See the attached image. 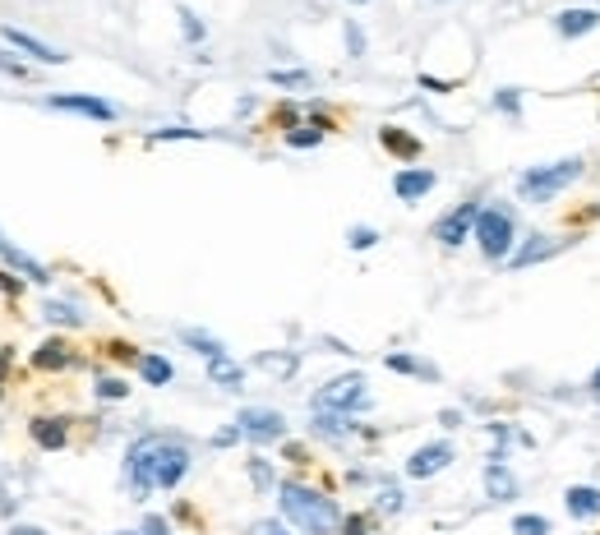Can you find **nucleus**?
<instances>
[{
    "instance_id": "obj_50",
    "label": "nucleus",
    "mask_w": 600,
    "mask_h": 535,
    "mask_svg": "<svg viewBox=\"0 0 600 535\" xmlns=\"http://www.w3.org/2000/svg\"><path fill=\"white\" fill-rule=\"evenodd\" d=\"M0 240H5V236H0Z\"/></svg>"
},
{
    "instance_id": "obj_38",
    "label": "nucleus",
    "mask_w": 600,
    "mask_h": 535,
    "mask_svg": "<svg viewBox=\"0 0 600 535\" xmlns=\"http://www.w3.org/2000/svg\"><path fill=\"white\" fill-rule=\"evenodd\" d=\"M250 535H291V531H287L282 522H273V517H264V522H254V526H250Z\"/></svg>"
},
{
    "instance_id": "obj_15",
    "label": "nucleus",
    "mask_w": 600,
    "mask_h": 535,
    "mask_svg": "<svg viewBox=\"0 0 600 535\" xmlns=\"http://www.w3.org/2000/svg\"><path fill=\"white\" fill-rule=\"evenodd\" d=\"M554 250H564V240H554V236H527V245L522 250H513V259H508V268H531L536 259H550Z\"/></svg>"
},
{
    "instance_id": "obj_5",
    "label": "nucleus",
    "mask_w": 600,
    "mask_h": 535,
    "mask_svg": "<svg viewBox=\"0 0 600 535\" xmlns=\"http://www.w3.org/2000/svg\"><path fill=\"white\" fill-rule=\"evenodd\" d=\"M370 406V388H365V374H342V379L324 383L314 393V411H337V416H351V411H365Z\"/></svg>"
},
{
    "instance_id": "obj_26",
    "label": "nucleus",
    "mask_w": 600,
    "mask_h": 535,
    "mask_svg": "<svg viewBox=\"0 0 600 535\" xmlns=\"http://www.w3.org/2000/svg\"><path fill=\"white\" fill-rule=\"evenodd\" d=\"M42 319H47V323H65V328H79L84 314L74 310V305H65V300H47V305H42Z\"/></svg>"
},
{
    "instance_id": "obj_10",
    "label": "nucleus",
    "mask_w": 600,
    "mask_h": 535,
    "mask_svg": "<svg viewBox=\"0 0 600 535\" xmlns=\"http://www.w3.org/2000/svg\"><path fill=\"white\" fill-rule=\"evenodd\" d=\"M0 42H10L14 51H24V56H33V60H42V65H65V51H56V47H47V42H37L33 33H24V28H14V24H5L0 28Z\"/></svg>"
},
{
    "instance_id": "obj_19",
    "label": "nucleus",
    "mask_w": 600,
    "mask_h": 535,
    "mask_svg": "<svg viewBox=\"0 0 600 535\" xmlns=\"http://www.w3.org/2000/svg\"><path fill=\"white\" fill-rule=\"evenodd\" d=\"M139 374H144V383H153V388H167V383L176 379L171 360L167 356H153V351H144V356H139Z\"/></svg>"
},
{
    "instance_id": "obj_14",
    "label": "nucleus",
    "mask_w": 600,
    "mask_h": 535,
    "mask_svg": "<svg viewBox=\"0 0 600 535\" xmlns=\"http://www.w3.org/2000/svg\"><path fill=\"white\" fill-rule=\"evenodd\" d=\"M485 494H490V503H513L517 499V476L504 462H485Z\"/></svg>"
},
{
    "instance_id": "obj_17",
    "label": "nucleus",
    "mask_w": 600,
    "mask_h": 535,
    "mask_svg": "<svg viewBox=\"0 0 600 535\" xmlns=\"http://www.w3.org/2000/svg\"><path fill=\"white\" fill-rule=\"evenodd\" d=\"M0 259H5V268H14V273H24L28 282H51V273L42 268L37 259H28L24 250H14L10 240H0Z\"/></svg>"
},
{
    "instance_id": "obj_40",
    "label": "nucleus",
    "mask_w": 600,
    "mask_h": 535,
    "mask_svg": "<svg viewBox=\"0 0 600 535\" xmlns=\"http://www.w3.org/2000/svg\"><path fill=\"white\" fill-rule=\"evenodd\" d=\"M236 439H245V434H240V425H231V429H222V434H213V448H231Z\"/></svg>"
},
{
    "instance_id": "obj_41",
    "label": "nucleus",
    "mask_w": 600,
    "mask_h": 535,
    "mask_svg": "<svg viewBox=\"0 0 600 535\" xmlns=\"http://www.w3.org/2000/svg\"><path fill=\"white\" fill-rule=\"evenodd\" d=\"M144 535H171V526L162 522V517H144V526H139Z\"/></svg>"
},
{
    "instance_id": "obj_7",
    "label": "nucleus",
    "mask_w": 600,
    "mask_h": 535,
    "mask_svg": "<svg viewBox=\"0 0 600 535\" xmlns=\"http://www.w3.org/2000/svg\"><path fill=\"white\" fill-rule=\"evenodd\" d=\"M236 425L250 443H277L287 434V420H282V411H273V406H245L236 416Z\"/></svg>"
},
{
    "instance_id": "obj_49",
    "label": "nucleus",
    "mask_w": 600,
    "mask_h": 535,
    "mask_svg": "<svg viewBox=\"0 0 600 535\" xmlns=\"http://www.w3.org/2000/svg\"><path fill=\"white\" fill-rule=\"evenodd\" d=\"M439 5H444V0H439Z\"/></svg>"
},
{
    "instance_id": "obj_13",
    "label": "nucleus",
    "mask_w": 600,
    "mask_h": 535,
    "mask_svg": "<svg viewBox=\"0 0 600 535\" xmlns=\"http://www.w3.org/2000/svg\"><path fill=\"white\" fill-rule=\"evenodd\" d=\"M564 508L573 522H591V517H600V489L596 485H568Z\"/></svg>"
},
{
    "instance_id": "obj_34",
    "label": "nucleus",
    "mask_w": 600,
    "mask_h": 535,
    "mask_svg": "<svg viewBox=\"0 0 600 535\" xmlns=\"http://www.w3.org/2000/svg\"><path fill=\"white\" fill-rule=\"evenodd\" d=\"M167 139H204V130H185V125H176V130H153L148 134V143H167Z\"/></svg>"
},
{
    "instance_id": "obj_42",
    "label": "nucleus",
    "mask_w": 600,
    "mask_h": 535,
    "mask_svg": "<svg viewBox=\"0 0 600 535\" xmlns=\"http://www.w3.org/2000/svg\"><path fill=\"white\" fill-rule=\"evenodd\" d=\"M370 526H365V517H342V535H365Z\"/></svg>"
},
{
    "instance_id": "obj_43",
    "label": "nucleus",
    "mask_w": 600,
    "mask_h": 535,
    "mask_svg": "<svg viewBox=\"0 0 600 535\" xmlns=\"http://www.w3.org/2000/svg\"><path fill=\"white\" fill-rule=\"evenodd\" d=\"M5 535H47V531H42V526H28V522H19V526H10V531H5Z\"/></svg>"
},
{
    "instance_id": "obj_1",
    "label": "nucleus",
    "mask_w": 600,
    "mask_h": 535,
    "mask_svg": "<svg viewBox=\"0 0 600 535\" xmlns=\"http://www.w3.org/2000/svg\"><path fill=\"white\" fill-rule=\"evenodd\" d=\"M190 476V448L171 434H144L125 452V480L134 499H148L153 489H176Z\"/></svg>"
},
{
    "instance_id": "obj_24",
    "label": "nucleus",
    "mask_w": 600,
    "mask_h": 535,
    "mask_svg": "<svg viewBox=\"0 0 600 535\" xmlns=\"http://www.w3.org/2000/svg\"><path fill=\"white\" fill-rule=\"evenodd\" d=\"M379 143H384L388 153H397V157H420V139L402 134L397 125H384V130H379Z\"/></svg>"
},
{
    "instance_id": "obj_45",
    "label": "nucleus",
    "mask_w": 600,
    "mask_h": 535,
    "mask_svg": "<svg viewBox=\"0 0 600 535\" xmlns=\"http://www.w3.org/2000/svg\"><path fill=\"white\" fill-rule=\"evenodd\" d=\"M591 393L600 397V365H596V374H591Z\"/></svg>"
},
{
    "instance_id": "obj_9",
    "label": "nucleus",
    "mask_w": 600,
    "mask_h": 535,
    "mask_svg": "<svg viewBox=\"0 0 600 535\" xmlns=\"http://www.w3.org/2000/svg\"><path fill=\"white\" fill-rule=\"evenodd\" d=\"M51 111H74V116H88V120H116V107L111 102H102V97L93 93H56L47 97Z\"/></svg>"
},
{
    "instance_id": "obj_33",
    "label": "nucleus",
    "mask_w": 600,
    "mask_h": 535,
    "mask_svg": "<svg viewBox=\"0 0 600 535\" xmlns=\"http://www.w3.org/2000/svg\"><path fill=\"white\" fill-rule=\"evenodd\" d=\"M342 37H347V56H351V60H360V56H365V33H360V24H356V19H347V28H342Z\"/></svg>"
},
{
    "instance_id": "obj_29",
    "label": "nucleus",
    "mask_w": 600,
    "mask_h": 535,
    "mask_svg": "<svg viewBox=\"0 0 600 535\" xmlns=\"http://www.w3.org/2000/svg\"><path fill=\"white\" fill-rule=\"evenodd\" d=\"M287 143L291 148H314V143H324V125H296V130H287Z\"/></svg>"
},
{
    "instance_id": "obj_11",
    "label": "nucleus",
    "mask_w": 600,
    "mask_h": 535,
    "mask_svg": "<svg viewBox=\"0 0 600 535\" xmlns=\"http://www.w3.org/2000/svg\"><path fill=\"white\" fill-rule=\"evenodd\" d=\"M434 185H439V176H434L430 167H407V171H397V176H393V194L402 203H420Z\"/></svg>"
},
{
    "instance_id": "obj_44",
    "label": "nucleus",
    "mask_w": 600,
    "mask_h": 535,
    "mask_svg": "<svg viewBox=\"0 0 600 535\" xmlns=\"http://www.w3.org/2000/svg\"><path fill=\"white\" fill-rule=\"evenodd\" d=\"M0 291H14V296H19V277H10V273H0Z\"/></svg>"
},
{
    "instance_id": "obj_18",
    "label": "nucleus",
    "mask_w": 600,
    "mask_h": 535,
    "mask_svg": "<svg viewBox=\"0 0 600 535\" xmlns=\"http://www.w3.org/2000/svg\"><path fill=\"white\" fill-rule=\"evenodd\" d=\"M208 379H213L217 388H227V393H236L240 383H245V369H240L231 356H213V360H208Z\"/></svg>"
},
{
    "instance_id": "obj_48",
    "label": "nucleus",
    "mask_w": 600,
    "mask_h": 535,
    "mask_svg": "<svg viewBox=\"0 0 600 535\" xmlns=\"http://www.w3.org/2000/svg\"><path fill=\"white\" fill-rule=\"evenodd\" d=\"M351 5H370V0H351Z\"/></svg>"
},
{
    "instance_id": "obj_25",
    "label": "nucleus",
    "mask_w": 600,
    "mask_h": 535,
    "mask_svg": "<svg viewBox=\"0 0 600 535\" xmlns=\"http://www.w3.org/2000/svg\"><path fill=\"white\" fill-rule=\"evenodd\" d=\"M513 535H554V522L550 517H540V512H517Z\"/></svg>"
},
{
    "instance_id": "obj_32",
    "label": "nucleus",
    "mask_w": 600,
    "mask_h": 535,
    "mask_svg": "<svg viewBox=\"0 0 600 535\" xmlns=\"http://www.w3.org/2000/svg\"><path fill=\"white\" fill-rule=\"evenodd\" d=\"M268 79L277 88H310V74L305 70H268Z\"/></svg>"
},
{
    "instance_id": "obj_16",
    "label": "nucleus",
    "mask_w": 600,
    "mask_h": 535,
    "mask_svg": "<svg viewBox=\"0 0 600 535\" xmlns=\"http://www.w3.org/2000/svg\"><path fill=\"white\" fill-rule=\"evenodd\" d=\"M28 429H33V443H37V448H47V452L65 448V439H70V429H65V420H56V416H37Z\"/></svg>"
},
{
    "instance_id": "obj_39",
    "label": "nucleus",
    "mask_w": 600,
    "mask_h": 535,
    "mask_svg": "<svg viewBox=\"0 0 600 535\" xmlns=\"http://www.w3.org/2000/svg\"><path fill=\"white\" fill-rule=\"evenodd\" d=\"M0 70H5V74H14V79H24V74H28V65H19V60H14L10 51H0Z\"/></svg>"
},
{
    "instance_id": "obj_6",
    "label": "nucleus",
    "mask_w": 600,
    "mask_h": 535,
    "mask_svg": "<svg viewBox=\"0 0 600 535\" xmlns=\"http://www.w3.org/2000/svg\"><path fill=\"white\" fill-rule=\"evenodd\" d=\"M476 217H480V203H457L453 213H444L434 222V240L444 245V250H457V245H467L476 236Z\"/></svg>"
},
{
    "instance_id": "obj_4",
    "label": "nucleus",
    "mask_w": 600,
    "mask_h": 535,
    "mask_svg": "<svg viewBox=\"0 0 600 535\" xmlns=\"http://www.w3.org/2000/svg\"><path fill=\"white\" fill-rule=\"evenodd\" d=\"M485 254V263H508L517 245V217L508 203H485L476 217V236H471Z\"/></svg>"
},
{
    "instance_id": "obj_30",
    "label": "nucleus",
    "mask_w": 600,
    "mask_h": 535,
    "mask_svg": "<svg viewBox=\"0 0 600 535\" xmlns=\"http://www.w3.org/2000/svg\"><path fill=\"white\" fill-rule=\"evenodd\" d=\"M97 397H102V402H125V397H130V383L125 379H97Z\"/></svg>"
},
{
    "instance_id": "obj_36",
    "label": "nucleus",
    "mask_w": 600,
    "mask_h": 535,
    "mask_svg": "<svg viewBox=\"0 0 600 535\" xmlns=\"http://www.w3.org/2000/svg\"><path fill=\"white\" fill-rule=\"evenodd\" d=\"M250 480H254L259 489H273V471H268L264 457H254V462H250Z\"/></svg>"
},
{
    "instance_id": "obj_20",
    "label": "nucleus",
    "mask_w": 600,
    "mask_h": 535,
    "mask_svg": "<svg viewBox=\"0 0 600 535\" xmlns=\"http://www.w3.org/2000/svg\"><path fill=\"white\" fill-rule=\"evenodd\" d=\"M314 434H324V439H347V434H356V420L337 416V411H314Z\"/></svg>"
},
{
    "instance_id": "obj_28",
    "label": "nucleus",
    "mask_w": 600,
    "mask_h": 535,
    "mask_svg": "<svg viewBox=\"0 0 600 535\" xmlns=\"http://www.w3.org/2000/svg\"><path fill=\"white\" fill-rule=\"evenodd\" d=\"M494 111H504L508 120L522 116V88H499V93H494Z\"/></svg>"
},
{
    "instance_id": "obj_27",
    "label": "nucleus",
    "mask_w": 600,
    "mask_h": 535,
    "mask_svg": "<svg viewBox=\"0 0 600 535\" xmlns=\"http://www.w3.org/2000/svg\"><path fill=\"white\" fill-rule=\"evenodd\" d=\"M180 33H185V42H204L208 37V24L190 10V5H180Z\"/></svg>"
},
{
    "instance_id": "obj_8",
    "label": "nucleus",
    "mask_w": 600,
    "mask_h": 535,
    "mask_svg": "<svg viewBox=\"0 0 600 535\" xmlns=\"http://www.w3.org/2000/svg\"><path fill=\"white\" fill-rule=\"evenodd\" d=\"M448 462H453V443H425V448H416L407 457V476L430 480V476H439V471H448Z\"/></svg>"
},
{
    "instance_id": "obj_47",
    "label": "nucleus",
    "mask_w": 600,
    "mask_h": 535,
    "mask_svg": "<svg viewBox=\"0 0 600 535\" xmlns=\"http://www.w3.org/2000/svg\"><path fill=\"white\" fill-rule=\"evenodd\" d=\"M116 535H144V531H116Z\"/></svg>"
},
{
    "instance_id": "obj_37",
    "label": "nucleus",
    "mask_w": 600,
    "mask_h": 535,
    "mask_svg": "<svg viewBox=\"0 0 600 535\" xmlns=\"http://www.w3.org/2000/svg\"><path fill=\"white\" fill-rule=\"evenodd\" d=\"M379 508H384V512H402V489H397V485L379 489Z\"/></svg>"
},
{
    "instance_id": "obj_2",
    "label": "nucleus",
    "mask_w": 600,
    "mask_h": 535,
    "mask_svg": "<svg viewBox=\"0 0 600 535\" xmlns=\"http://www.w3.org/2000/svg\"><path fill=\"white\" fill-rule=\"evenodd\" d=\"M277 508H282V517L305 535L342 531V512H337V503L328 499V494H319V489L300 485V480H282V485H277Z\"/></svg>"
},
{
    "instance_id": "obj_35",
    "label": "nucleus",
    "mask_w": 600,
    "mask_h": 535,
    "mask_svg": "<svg viewBox=\"0 0 600 535\" xmlns=\"http://www.w3.org/2000/svg\"><path fill=\"white\" fill-rule=\"evenodd\" d=\"M254 365H259V369H273V374H291V369H296V356H259Z\"/></svg>"
},
{
    "instance_id": "obj_23",
    "label": "nucleus",
    "mask_w": 600,
    "mask_h": 535,
    "mask_svg": "<svg viewBox=\"0 0 600 535\" xmlns=\"http://www.w3.org/2000/svg\"><path fill=\"white\" fill-rule=\"evenodd\" d=\"M388 369H393V374H411V379H439V369L434 365H425V360H416V356H402V351H393V356L384 360Z\"/></svg>"
},
{
    "instance_id": "obj_21",
    "label": "nucleus",
    "mask_w": 600,
    "mask_h": 535,
    "mask_svg": "<svg viewBox=\"0 0 600 535\" xmlns=\"http://www.w3.org/2000/svg\"><path fill=\"white\" fill-rule=\"evenodd\" d=\"M70 360H74L70 346L60 342V337H51V342H42V346L33 351V365H37V369H65Z\"/></svg>"
},
{
    "instance_id": "obj_46",
    "label": "nucleus",
    "mask_w": 600,
    "mask_h": 535,
    "mask_svg": "<svg viewBox=\"0 0 600 535\" xmlns=\"http://www.w3.org/2000/svg\"><path fill=\"white\" fill-rule=\"evenodd\" d=\"M5 365H10V356H5V351H0V374H5Z\"/></svg>"
},
{
    "instance_id": "obj_22",
    "label": "nucleus",
    "mask_w": 600,
    "mask_h": 535,
    "mask_svg": "<svg viewBox=\"0 0 600 535\" xmlns=\"http://www.w3.org/2000/svg\"><path fill=\"white\" fill-rule=\"evenodd\" d=\"M180 342L190 346V351H199L204 360H213V356H227V346L217 342L213 333H204V328H180Z\"/></svg>"
},
{
    "instance_id": "obj_3",
    "label": "nucleus",
    "mask_w": 600,
    "mask_h": 535,
    "mask_svg": "<svg viewBox=\"0 0 600 535\" xmlns=\"http://www.w3.org/2000/svg\"><path fill=\"white\" fill-rule=\"evenodd\" d=\"M582 171H587V162L582 157H559V162H545V167H531L517 176V199L522 203H554L559 194L568 190V185H577L582 180Z\"/></svg>"
},
{
    "instance_id": "obj_12",
    "label": "nucleus",
    "mask_w": 600,
    "mask_h": 535,
    "mask_svg": "<svg viewBox=\"0 0 600 535\" xmlns=\"http://www.w3.org/2000/svg\"><path fill=\"white\" fill-rule=\"evenodd\" d=\"M600 28V10H559L554 14V33L559 37H587V33H596Z\"/></svg>"
},
{
    "instance_id": "obj_31",
    "label": "nucleus",
    "mask_w": 600,
    "mask_h": 535,
    "mask_svg": "<svg viewBox=\"0 0 600 535\" xmlns=\"http://www.w3.org/2000/svg\"><path fill=\"white\" fill-rule=\"evenodd\" d=\"M347 245L351 250H374V245H379V231H374V226H351Z\"/></svg>"
}]
</instances>
